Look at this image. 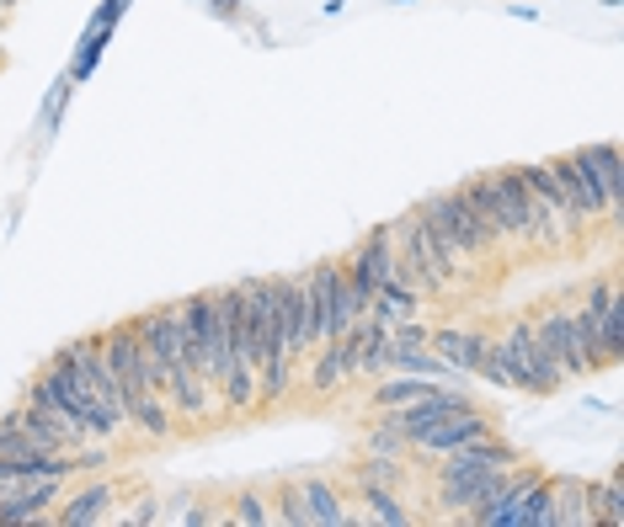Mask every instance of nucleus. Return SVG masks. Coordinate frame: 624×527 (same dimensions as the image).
<instances>
[{"label": "nucleus", "instance_id": "11", "mask_svg": "<svg viewBox=\"0 0 624 527\" xmlns=\"http://www.w3.org/2000/svg\"><path fill=\"white\" fill-rule=\"evenodd\" d=\"M550 176L561 181L566 208L582 219V230H587V224H598V219H614L609 203H603V187H598V181H592V171L577 161V150H571V155H555V161H550Z\"/></svg>", "mask_w": 624, "mask_h": 527}, {"label": "nucleus", "instance_id": "20", "mask_svg": "<svg viewBox=\"0 0 624 527\" xmlns=\"http://www.w3.org/2000/svg\"><path fill=\"white\" fill-rule=\"evenodd\" d=\"M443 378H421V373H401V378H379L369 406L374 410H395V406H412V400H427Z\"/></svg>", "mask_w": 624, "mask_h": 527}, {"label": "nucleus", "instance_id": "29", "mask_svg": "<svg viewBox=\"0 0 624 527\" xmlns=\"http://www.w3.org/2000/svg\"><path fill=\"white\" fill-rule=\"evenodd\" d=\"M0 33H5V16H0Z\"/></svg>", "mask_w": 624, "mask_h": 527}, {"label": "nucleus", "instance_id": "25", "mask_svg": "<svg viewBox=\"0 0 624 527\" xmlns=\"http://www.w3.org/2000/svg\"><path fill=\"white\" fill-rule=\"evenodd\" d=\"M224 523H241V527H267L273 523V512H267V495L262 490H235L230 495V512H224Z\"/></svg>", "mask_w": 624, "mask_h": 527}, {"label": "nucleus", "instance_id": "19", "mask_svg": "<svg viewBox=\"0 0 624 527\" xmlns=\"http://www.w3.org/2000/svg\"><path fill=\"white\" fill-rule=\"evenodd\" d=\"M353 495H358V506H369V512H363L369 523H384V527L416 523L412 512H406V501L395 495V485H363V480H353Z\"/></svg>", "mask_w": 624, "mask_h": 527}, {"label": "nucleus", "instance_id": "5", "mask_svg": "<svg viewBox=\"0 0 624 527\" xmlns=\"http://www.w3.org/2000/svg\"><path fill=\"white\" fill-rule=\"evenodd\" d=\"M523 187H529V245L534 250H566L587 235L582 219L566 208V192L561 181L550 176V161H534V165H518Z\"/></svg>", "mask_w": 624, "mask_h": 527}, {"label": "nucleus", "instance_id": "15", "mask_svg": "<svg viewBox=\"0 0 624 527\" xmlns=\"http://www.w3.org/2000/svg\"><path fill=\"white\" fill-rule=\"evenodd\" d=\"M299 495H304V517H310V527H347L353 523L347 490L332 485V475H304V480H299Z\"/></svg>", "mask_w": 624, "mask_h": 527}, {"label": "nucleus", "instance_id": "17", "mask_svg": "<svg viewBox=\"0 0 624 527\" xmlns=\"http://www.w3.org/2000/svg\"><path fill=\"white\" fill-rule=\"evenodd\" d=\"M492 181H497V198H501V241H523V245H529V187H523L518 165L492 171Z\"/></svg>", "mask_w": 624, "mask_h": 527}, {"label": "nucleus", "instance_id": "23", "mask_svg": "<svg viewBox=\"0 0 624 527\" xmlns=\"http://www.w3.org/2000/svg\"><path fill=\"white\" fill-rule=\"evenodd\" d=\"M475 378H486L492 389H518V367L507 358L501 336H486V352H481V363H475Z\"/></svg>", "mask_w": 624, "mask_h": 527}, {"label": "nucleus", "instance_id": "18", "mask_svg": "<svg viewBox=\"0 0 624 527\" xmlns=\"http://www.w3.org/2000/svg\"><path fill=\"white\" fill-rule=\"evenodd\" d=\"M550 495H555V527H592V480L582 475H550Z\"/></svg>", "mask_w": 624, "mask_h": 527}, {"label": "nucleus", "instance_id": "12", "mask_svg": "<svg viewBox=\"0 0 624 527\" xmlns=\"http://www.w3.org/2000/svg\"><path fill=\"white\" fill-rule=\"evenodd\" d=\"M486 432H497L492 426V410H481V406H464V410H449V415H438L421 437L412 443V453H454V447L464 443H475V437H486Z\"/></svg>", "mask_w": 624, "mask_h": 527}, {"label": "nucleus", "instance_id": "21", "mask_svg": "<svg viewBox=\"0 0 624 527\" xmlns=\"http://www.w3.org/2000/svg\"><path fill=\"white\" fill-rule=\"evenodd\" d=\"M512 527H555V495H550V475H540L534 485L523 490Z\"/></svg>", "mask_w": 624, "mask_h": 527}, {"label": "nucleus", "instance_id": "26", "mask_svg": "<svg viewBox=\"0 0 624 527\" xmlns=\"http://www.w3.org/2000/svg\"><path fill=\"white\" fill-rule=\"evenodd\" d=\"M363 453H374V458H406L412 447H406V437H401V432H395V426L379 415L374 426L363 432Z\"/></svg>", "mask_w": 624, "mask_h": 527}, {"label": "nucleus", "instance_id": "14", "mask_svg": "<svg viewBox=\"0 0 624 527\" xmlns=\"http://www.w3.org/2000/svg\"><path fill=\"white\" fill-rule=\"evenodd\" d=\"M486 336L492 330H481V325H438V330H427V347L454 367L459 378H475V363L486 352Z\"/></svg>", "mask_w": 624, "mask_h": 527}, {"label": "nucleus", "instance_id": "1", "mask_svg": "<svg viewBox=\"0 0 624 527\" xmlns=\"http://www.w3.org/2000/svg\"><path fill=\"white\" fill-rule=\"evenodd\" d=\"M102 352H107V367H113V384H118L128 426H134L145 443H166L171 432H176V410H171L166 389L150 378V363H145V352H139L134 325H107V330H102Z\"/></svg>", "mask_w": 624, "mask_h": 527}, {"label": "nucleus", "instance_id": "16", "mask_svg": "<svg viewBox=\"0 0 624 527\" xmlns=\"http://www.w3.org/2000/svg\"><path fill=\"white\" fill-rule=\"evenodd\" d=\"M577 161L592 171V181L603 187V203H609V213L620 219V192H624V161H620V144L614 139H592V144H582L577 150Z\"/></svg>", "mask_w": 624, "mask_h": 527}, {"label": "nucleus", "instance_id": "13", "mask_svg": "<svg viewBox=\"0 0 624 527\" xmlns=\"http://www.w3.org/2000/svg\"><path fill=\"white\" fill-rule=\"evenodd\" d=\"M113 506H124L118 485L107 475H91V485H81L70 501H59V512L48 523L59 527H96V523H113Z\"/></svg>", "mask_w": 624, "mask_h": 527}, {"label": "nucleus", "instance_id": "2", "mask_svg": "<svg viewBox=\"0 0 624 527\" xmlns=\"http://www.w3.org/2000/svg\"><path fill=\"white\" fill-rule=\"evenodd\" d=\"M384 230H390V250H395V278H406L421 298H449V288L459 283V272L438 256V245H432V230H427L421 208L395 213Z\"/></svg>", "mask_w": 624, "mask_h": 527}, {"label": "nucleus", "instance_id": "3", "mask_svg": "<svg viewBox=\"0 0 624 527\" xmlns=\"http://www.w3.org/2000/svg\"><path fill=\"white\" fill-rule=\"evenodd\" d=\"M421 219H427V230H432L438 256L459 272V283L470 278L475 261H492V256H497V241L486 235V224L470 213V203H464L459 192H438V198H427V203H421Z\"/></svg>", "mask_w": 624, "mask_h": 527}, {"label": "nucleus", "instance_id": "6", "mask_svg": "<svg viewBox=\"0 0 624 527\" xmlns=\"http://www.w3.org/2000/svg\"><path fill=\"white\" fill-rule=\"evenodd\" d=\"M176 325H182V363L219 395V378H224V320H219L213 293L182 298L176 304Z\"/></svg>", "mask_w": 624, "mask_h": 527}, {"label": "nucleus", "instance_id": "8", "mask_svg": "<svg viewBox=\"0 0 624 527\" xmlns=\"http://www.w3.org/2000/svg\"><path fill=\"white\" fill-rule=\"evenodd\" d=\"M54 358H65V363L81 373L85 395L102 406V415L113 421V432L124 437V432H128V415H124V400H118V384H113V367H107V352H102V336H81V341L59 347Z\"/></svg>", "mask_w": 624, "mask_h": 527}, {"label": "nucleus", "instance_id": "27", "mask_svg": "<svg viewBox=\"0 0 624 527\" xmlns=\"http://www.w3.org/2000/svg\"><path fill=\"white\" fill-rule=\"evenodd\" d=\"M161 512H166V501L155 495V490H139L134 501H128V512H118L113 523H128V527H150V523H161Z\"/></svg>", "mask_w": 624, "mask_h": 527}, {"label": "nucleus", "instance_id": "4", "mask_svg": "<svg viewBox=\"0 0 624 527\" xmlns=\"http://www.w3.org/2000/svg\"><path fill=\"white\" fill-rule=\"evenodd\" d=\"M299 288H304V352H315L321 341H336L358 320L353 298H347V267L342 261H332V256L315 261L310 272H299Z\"/></svg>", "mask_w": 624, "mask_h": 527}, {"label": "nucleus", "instance_id": "7", "mask_svg": "<svg viewBox=\"0 0 624 527\" xmlns=\"http://www.w3.org/2000/svg\"><path fill=\"white\" fill-rule=\"evenodd\" d=\"M497 336H501V347H507V358H512V367H518V389L523 395H561L566 389V373L544 352L540 330H534L529 315L507 320V330H497Z\"/></svg>", "mask_w": 624, "mask_h": 527}, {"label": "nucleus", "instance_id": "24", "mask_svg": "<svg viewBox=\"0 0 624 527\" xmlns=\"http://www.w3.org/2000/svg\"><path fill=\"white\" fill-rule=\"evenodd\" d=\"M267 512H273V523H284V527H310L299 480H278V485H273V501H267Z\"/></svg>", "mask_w": 624, "mask_h": 527}, {"label": "nucleus", "instance_id": "22", "mask_svg": "<svg viewBox=\"0 0 624 527\" xmlns=\"http://www.w3.org/2000/svg\"><path fill=\"white\" fill-rule=\"evenodd\" d=\"M592 517L603 527H624V469L609 480H592Z\"/></svg>", "mask_w": 624, "mask_h": 527}, {"label": "nucleus", "instance_id": "10", "mask_svg": "<svg viewBox=\"0 0 624 527\" xmlns=\"http://www.w3.org/2000/svg\"><path fill=\"white\" fill-rule=\"evenodd\" d=\"M529 320L540 330L544 352L555 358V367H561L566 378H587V358H582V341H577V315H571L566 304H540Z\"/></svg>", "mask_w": 624, "mask_h": 527}, {"label": "nucleus", "instance_id": "9", "mask_svg": "<svg viewBox=\"0 0 624 527\" xmlns=\"http://www.w3.org/2000/svg\"><path fill=\"white\" fill-rule=\"evenodd\" d=\"M342 267H347V298H353V315H369V298H374L379 288L395 278V250H390V230H384V224H374V230L358 241V250H353Z\"/></svg>", "mask_w": 624, "mask_h": 527}, {"label": "nucleus", "instance_id": "28", "mask_svg": "<svg viewBox=\"0 0 624 527\" xmlns=\"http://www.w3.org/2000/svg\"><path fill=\"white\" fill-rule=\"evenodd\" d=\"M395 5H412V0H395Z\"/></svg>", "mask_w": 624, "mask_h": 527}]
</instances>
